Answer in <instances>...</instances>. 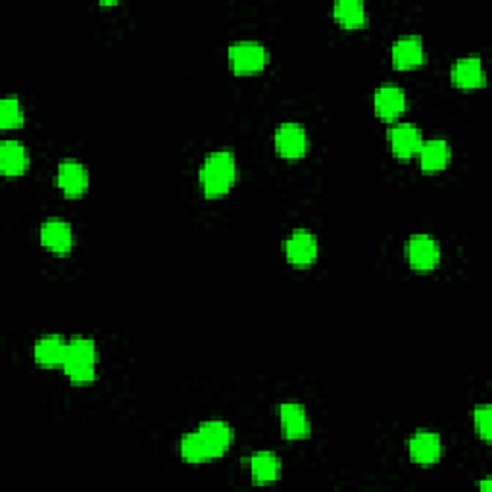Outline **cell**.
I'll list each match as a JSON object with an SVG mask.
<instances>
[{"mask_svg":"<svg viewBox=\"0 0 492 492\" xmlns=\"http://www.w3.org/2000/svg\"><path fill=\"white\" fill-rule=\"evenodd\" d=\"M233 442V429L221 419H210L181 439V458L189 464L218 460Z\"/></svg>","mask_w":492,"mask_h":492,"instance_id":"1","label":"cell"},{"mask_svg":"<svg viewBox=\"0 0 492 492\" xmlns=\"http://www.w3.org/2000/svg\"><path fill=\"white\" fill-rule=\"evenodd\" d=\"M201 178L202 191L206 196L216 198L226 194L237 178V160L231 150H214L206 155V158L201 163Z\"/></svg>","mask_w":492,"mask_h":492,"instance_id":"2","label":"cell"},{"mask_svg":"<svg viewBox=\"0 0 492 492\" xmlns=\"http://www.w3.org/2000/svg\"><path fill=\"white\" fill-rule=\"evenodd\" d=\"M97 361H99V353L92 338L74 337L72 341H67V353L64 358L62 369L67 375L69 381L75 385H87L95 381Z\"/></svg>","mask_w":492,"mask_h":492,"instance_id":"3","label":"cell"},{"mask_svg":"<svg viewBox=\"0 0 492 492\" xmlns=\"http://www.w3.org/2000/svg\"><path fill=\"white\" fill-rule=\"evenodd\" d=\"M229 64L233 72L237 74H254L266 67L269 60V52L266 44L254 39H242L229 44Z\"/></svg>","mask_w":492,"mask_h":492,"instance_id":"4","label":"cell"},{"mask_svg":"<svg viewBox=\"0 0 492 492\" xmlns=\"http://www.w3.org/2000/svg\"><path fill=\"white\" fill-rule=\"evenodd\" d=\"M406 256L414 269L429 272L440 262V246L437 239L427 235V233H416L406 242Z\"/></svg>","mask_w":492,"mask_h":492,"instance_id":"5","label":"cell"},{"mask_svg":"<svg viewBox=\"0 0 492 492\" xmlns=\"http://www.w3.org/2000/svg\"><path fill=\"white\" fill-rule=\"evenodd\" d=\"M308 133L297 122H285L277 127L275 131V148L283 158L297 160L306 155L308 150Z\"/></svg>","mask_w":492,"mask_h":492,"instance_id":"6","label":"cell"},{"mask_svg":"<svg viewBox=\"0 0 492 492\" xmlns=\"http://www.w3.org/2000/svg\"><path fill=\"white\" fill-rule=\"evenodd\" d=\"M279 424L281 432L289 440H302L310 437V417L306 408L300 402H283L279 406Z\"/></svg>","mask_w":492,"mask_h":492,"instance_id":"7","label":"cell"},{"mask_svg":"<svg viewBox=\"0 0 492 492\" xmlns=\"http://www.w3.org/2000/svg\"><path fill=\"white\" fill-rule=\"evenodd\" d=\"M391 58L394 67L412 69L424 64L425 60V46L424 39L416 33L401 35L391 46Z\"/></svg>","mask_w":492,"mask_h":492,"instance_id":"8","label":"cell"},{"mask_svg":"<svg viewBox=\"0 0 492 492\" xmlns=\"http://www.w3.org/2000/svg\"><path fill=\"white\" fill-rule=\"evenodd\" d=\"M287 260L295 266H310L318 258V237L308 229L292 231L285 241Z\"/></svg>","mask_w":492,"mask_h":492,"instance_id":"9","label":"cell"},{"mask_svg":"<svg viewBox=\"0 0 492 492\" xmlns=\"http://www.w3.org/2000/svg\"><path fill=\"white\" fill-rule=\"evenodd\" d=\"M450 79L456 87L460 89H479L485 85V67L481 58L477 54L462 56L450 67Z\"/></svg>","mask_w":492,"mask_h":492,"instance_id":"10","label":"cell"},{"mask_svg":"<svg viewBox=\"0 0 492 492\" xmlns=\"http://www.w3.org/2000/svg\"><path fill=\"white\" fill-rule=\"evenodd\" d=\"M408 452L412 462L419 465L437 464L442 454V440L435 431H417L408 442Z\"/></svg>","mask_w":492,"mask_h":492,"instance_id":"11","label":"cell"},{"mask_svg":"<svg viewBox=\"0 0 492 492\" xmlns=\"http://www.w3.org/2000/svg\"><path fill=\"white\" fill-rule=\"evenodd\" d=\"M389 143L398 158H412L424 145V133L414 123H396L389 129Z\"/></svg>","mask_w":492,"mask_h":492,"instance_id":"12","label":"cell"},{"mask_svg":"<svg viewBox=\"0 0 492 492\" xmlns=\"http://www.w3.org/2000/svg\"><path fill=\"white\" fill-rule=\"evenodd\" d=\"M56 183L64 191V194L81 196L89 189V171L81 162L67 158L58 166Z\"/></svg>","mask_w":492,"mask_h":492,"instance_id":"13","label":"cell"},{"mask_svg":"<svg viewBox=\"0 0 492 492\" xmlns=\"http://www.w3.org/2000/svg\"><path fill=\"white\" fill-rule=\"evenodd\" d=\"M39 237H41V244L44 246V249L54 254H67L69 250H72V244H74L72 226H69L64 219H58V218L46 219L41 226Z\"/></svg>","mask_w":492,"mask_h":492,"instance_id":"14","label":"cell"},{"mask_svg":"<svg viewBox=\"0 0 492 492\" xmlns=\"http://www.w3.org/2000/svg\"><path fill=\"white\" fill-rule=\"evenodd\" d=\"M375 114L383 120H394L406 108V92L394 83H385L373 92Z\"/></svg>","mask_w":492,"mask_h":492,"instance_id":"15","label":"cell"},{"mask_svg":"<svg viewBox=\"0 0 492 492\" xmlns=\"http://www.w3.org/2000/svg\"><path fill=\"white\" fill-rule=\"evenodd\" d=\"M417 156H419V166L424 171H427V173L440 171L448 166L450 156H452V148L447 139L435 137V139L424 140V145H421Z\"/></svg>","mask_w":492,"mask_h":492,"instance_id":"16","label":"cell"},{"mask_svg":"<svg viewBox=\"0 0 492 492\" xmlns=\"http://www.w3.org/2000/svg\"><path fill=\"white\" fill-rule=\"evenodd\" d=\"M29 166L28 148L23 147L18 139H6L0 143V171L6 178H16L21 175Z\"/></svg>","mask_w":492,"mask_h":492,"instance_id":"17","label":"cell"},{"mask_svg":"<svg viewBox=\"0 0 492 492\" xmlns=\"http://www.w3.org/2000/svg\"><path fill=\"white\" fill-rule=\"evenodd\" d=\"M67 353V341L60 335H44L33 345V358L41 366H62Z\"/></svg>","mask_w":492,"mask_h":492,"instance_id":"18","label":"cell"},{"mask_svg":"<svg viewBox=\"0 0 492 492\" xmlns=\"http://www.w3.org/2000/svg\"><path fill=\"white\" fill-rule=\"evenodd\" d=\"M250 475L256 485L275 483L281 477V460L274 452H256L250 458Z\"/></svg>","mask_w":492,"mask_h":492,"instance_id":"19","label":"cell"},{"mask_svg":"<svg viewBox=\"0 0 492 492\" xmlns=\"http://www.w3.org/2000/svg\"><path fill=\"white\" fill-rule=\"evenodd\" d=\"M333 16L345 28H360L366 21L364 0H337L333 4Z\"/></svg>","mask_w":492,"mask_h":492,"instance_id":"20","label":"cell"},{"mask_svg":"<svg viewBox=\"0 0 492 492\" xmlns=\"http://www.w3.org/2000/svg\"><path fill=\"white\" fill-rule=\"evenodd\" d=\"M23 120H26V115H23V108L18 97L10 95L0 100V127L16 129L23 125Z\"/></svg>","mask_w":492,"mask_h":492,"instance_id":"21","label":"cell"},{"mask_svg":"<svg viewBox=\"0 0 492 492\" xmlns=\"http://www.w3.org/2000/svg\"><path fill=\"white\" fill-rule=\"evenodd\" d=\"M473 424L477 429V435L488 442L492 437V409L488 404H481L475 408Z\"/></svg>","mask_w":492,"mask_h":492,"instance_id":"22","label":"cell"},{"mask_svg":"<svg viewBox=\"0 0 492 492\" xmlns=\"http://www.w3.org/2000/svg\"><path fill=\"white\" fill-rule=\"evenodd\" d=\"M481 488H483V492H488V488H490V481H485V483L481 485Z\"/></svg>","mask_w":492,"mask_h":492,"instance_id":"23","label":"cell"}]
</instances>
